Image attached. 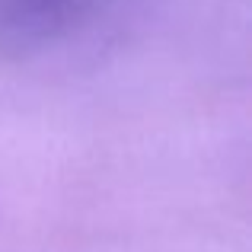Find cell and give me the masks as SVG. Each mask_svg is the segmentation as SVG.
<instances>
[{
	"mask_svg": "<svg viewBox=\"0 0 252 252\" xmlns=\"http://www.w3.org/2000/svg\"><path fill=\"white\" fill-rule=\"evenodd\" d=\"M26 6H32V10H51V6L64 3V0H23Z\"/></svg>",
	"mask_w": 252,
	"mask_h": 252,
	"instance_id": "cell-1",
	"label": "cell"
}]
</instances>
